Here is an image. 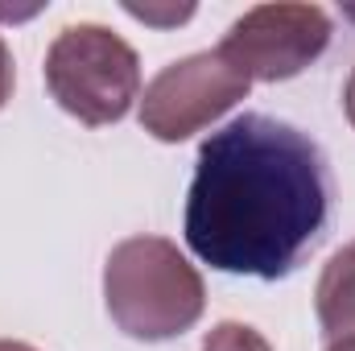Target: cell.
I'll return each instance as SVG.
<instances>
[{"instance_id": "obj_1", "label": "cell", "mask_w": 355, "mask_h": 351, "mask_svg": "<svg viewBox=\"0 0 355 351\" xmlns=\"http://www.w3.org/2000/svg\"><path fill=\"white\" fill-rule=\"evenodd\" d=\"M327 215V157L302 128L244 112L202 141L186 244L211 268L277 281L322 236Z\"/></svg>"}, {"instance_id": "obj_2", "label": "cell", "mask_w": 355, "mask_h": 351, "mask_svg": "<svg viewBox=\"0 0 355 351\" xmlns=\"http://www.w3.org/2000/svg\"><path fill=\"white\" fill-rule=\"evenodd\" d=\"M103 302L124 335L162 343L202 318L207 289L178 244L162 236H132L116 244L103 264Z\"/></svg>"}, {"instance_id": "obj_3", "label": "cell", "mask_w": 355, "mask_h": 351, "mask_svg": "<svg viewBox=\"0 0 355 351\" xmlns=\"http://www.w3.org/2000/svg\"><path fill=\"white\" fill-rule=\"evenodd\" d=\"M46 87L58 99V108L71 112L75 120L91 128L116 124L141 95L137 50L107 25L95 21L67 25L46 54Z\"/></svg>"}, {"instance_id": "obj_4", "label": "cell", "mask_w": 355, "mask_h": 351, "mask_svg": "<svg viewBox=\"0 0 355 351\" xmlns=\"http://www.w3.org/2000/svg\"><path fill=\"white\" fill-rule=\"evenodd\" d=\"M331 42V17L318 4H257L223 37L219 54L252 83L302 75Z\"/></svg>"}, {"instance_id": "obj_5", "label": "cell", "mask_w": 355, "mask_h": 351, "mask_svg": "<svg viewBox=\"0 0 355 351\" xmlns=\"http://www.w3.org/2000/svg\"><path fill=\"white\" fill-rule=\"evenodd\" d=\"M248 79L219 54H190L170 62L141 95V124L157 141H186L190 132L219 120L227 108H236L248 95Z\"/></svg>"}, {"instance_id": "obj_6", "label": "cell", "mask_w": 355, "mask_h": 351, "mask_svg": "<svg viewBox=\"0 0 355 351\" xmlns=\"http://www.w3.org/2000/svg\"><path fill=\"white\" fill-rule=\"evenodd\" d=\"M314 306L331 339H355V240L327 261L314 289Z\"/></svg>"}, {"instance_id": "obj_7", "label": "cell", "mask_w": 355, "mask_h": 351, "mask_svg": "<svg viewBox=\"0 0 355 351\" xmlns=\"http://www.w3.org/2000/svg\"><path fill=\"white\" fill-rule=\"evenodd\" d=\"M202 351H272L265 343L261 331L244 327V323H219L207 339H202Z\"/></svg>"}, {"instance_id": "obj_8", "label": "cell", "mask_w": 355, "mask_h": 351, "mask_svg": "<svg viewBox=\"0 0 355 351\" xmlns=\"http://www.w3.org/2000/svg\"><path fill=\"white\" fill-rule=\"evenodd\" d=\"M128 12L132 17H141V21H162V25H178V21H186L194 8H174V12H157V8H141V4H128Z\"/></svg>"}, {"instance_id": "obj_9", "label": "cell", "mask_w": 355, "mask_h": 351, "mask_svg": "<svg viewBox=\"0 0 355 351\" xmlns=\"http://www.w3.org/2000/svg\"><path fill=\"white\" fill-rule=\"evenodd\" d=\"M8 95H12V54H8V46L0 37V108L8 103Z\"/></svg>"}, {"instance_id": "obj_10", "label": "cell", "mask_w": 355, "mask_h": 351, "mask_svg": "<svg viewBox=\"0 0 355 351\" xmlns=\"http://www.w3.org/2000/svg\"><path fill=\"white\" fill-rule=\"evenodd\" d=\"M343 108H347V120L355 124V67H352V79H347V87H343Z\"/></svg>"}, {"instance_id": "obj_11", "label": "cell", "mask_w": 355, "mask_h": 351, "mask_svg": "<svg viewBox=\"0 0 355 351\" xmlns=\"http://www.w3.org/2000/svg\"><path fill=\"white\" fill-rule=\"evenodd\" d=\"M0 351H37V348H29V343H17V339H0Z\"/></svg>"}, {"instance_id": "obj_12", "label": "cell", "mask_w": 355, "mask_h": 351, "mask_svg": "<svg viewBox=\"0 0 355 351\" xmlns=\"http://www.w3.org/2000/svg\"><path fill=\"white\" fill-rule=\"evenodd\" d=\"M327 351H355V339H335Z\"/></svg>"}, {"instance_id": "obj_13", "label": "cell", "mask_w": 355, "mask_h": 351, "mask_svg": "<svg viewBox=\"0 0 355 351\" xmlns=\"http://www.w3.org/2000/svg\"><path fill=\"white\" fill-rule=\"evenodd\" d=\"M343 12H347V17H352V21H355V4H352V8H343Z\"/></svg>"}]
</instances>
